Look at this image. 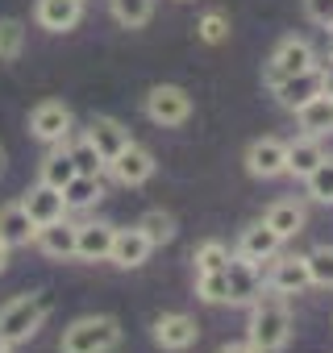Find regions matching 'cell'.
<instances>
[{"instance_id": "20", "label": "cell", "mask_w": 333, "mask_h": 353, "mask_svg": "<svg viewBox=\"0 0 333 353\" xmlns=\"http://www.w3.org/2000/svg\"><path fill=\"white\" fill-rule=\"evenodd\" d=\"M34 233H38V229H34V221L26 216L21 204H5V208H0V245H9V250L30 245Z\"/></svg>"}, {"instance_id": "18", "label": "cell", "mask_w": 333, "mask_h": 353, "mask_svg": "<svg viewBox=\"0 0 333 353\" xmlns=\"http://www.w3.org/2000/svg\"><path fill=\"white\" fill-rule=\"evenodd\" d=\"M79 17H84V5H79V0H38V26L50 30V34L75 30Z\"/></svg>"}, {"instance_id": "9", "label": "cell", "mask_w": 333, "mask_h": 353, "mask_svg": "<svg viewBox=\"0 0 333 353\" xmlns=\"http://www.w3.org/2000/svg\"><path fill=\"white\" fill-rule=\"evenodd\" d=\"M225 287H229V303H254L258 291H263V279H258V262L250 258H229L225 262Z\"/></svg>"}, {"instance_id": "37", "label": "cell", "mask_w": 333, "mask_h": 353, "mask_svg": "<svg viewBox=\"0 0 333 353\" xmlns=\"http://www.w3.org/2000/svg\"><path fill=\"white\" fill-rule=\"evenodd\" d=\"M9 266V245H0V270Z\"/></svg>"}, {"instance_id": "32", "label": "cell", "mask_w": 333, "mask_h": 353, "mask_svg": "<svg viewBox=\"0 0 333 353\" xmlns=\"http://www.w3.org/2000/svg\"><path fill=\"white\" fill-rule=\"evenodd\" d=\"M67 154H71V162H75L79 174H100V170H104V158H100V150H96L88 137H79Z\"/></svg>"}, {"instance_id": "5", "label": "cell", "mask_w": 333, "mask_h": 353, "mask_svg": "<svg viewBox=\"0 0 333 353\" xmlns=\"http://www.w3.org/2000/svg\"><path fill=\"white\" fill-rule=\"evenodd\" d=\"M325 92H329V75H325L321 67H308V71L287 75V79L275 83V96H279V104H283L287 112L304 108L308 100H316V96H325Z\"/></svg>"}, {"instance_id": "7", "label": "cell", "mask_w": 333, "mask_h": 353, "mask_svg": "<svg viewBox=\"0 0 333 353\" xmlns=\"http://www.w3.org/2000/svg\"><path fill=\"white\" fill-rule=\"evenodd\" d=\"M108 170H113V179L117 183H125V188H137V183H146L150 174H154V154L146 150V145H137V141H129L113 162H108Z\"/></svg>"}, {"instance_id": "31", "label": "cell", "mask_w": 333, "mask_h": 353, "mask_svg": "<svg viewBox=\"0 0 333 353\" xmlns=\"http://www.w3.org/2000/svg\"><path fill=\"white\" fill-rule=\"evenodd\" d=\"M196 295H200L204 303H229L225 270H200V279H196Z\"/></svg>"}, {"instance_id": "30", "label": "cell", "mask_w": 333, "mask_h": 353, "mask_svg": "<svg viewBox=\"0 0 333 353\" xmlns=\"http://www.w3.org/2000/svg\"><path fill=\"white\" fill-rule=\"evenodd\" d=\"M21 46H26V26L5 17V21H0V63H13L21 54Z\"/></svg>"}, {"instance_id": "14", "label": "cell", "mask_w": 333, "mask_h": 353, "mask_svg": "<svg viewBox=\"0 0 333 353\" xmlns=\"http://www.w3.org/2000/svg\"><path fill=\"white\" fill-rule=\"evenodd\" d=\"M150 241H146V233L142 229H117L113 233V250H108V262H117L121 270H133V266H142L146 258H150Z\"/></svg>"}, {"instance_id": "6", "label": "cell", "mask_w": 333, "mask_h": 353, "mask_svg": "<svg viewBox=\"0 0 333 353\" xmlns=\"http://www.w3.org/2000/svg\"><path fill=\"white\" fill-rule=\"evenodd\" d=\"M308 67H316V54H312V46L304 42V38H287L275 54H271V67H267V83L275 88L279 79H287V75H300V71H308Z\"/></svg>"}, {"instance_id": "19", "label": "cell", "mask_w": 333, "mask_h": 353, "mask_svg": "<svg viewBox=\"0 0 333 353\" xmlns=\"http://www.w3.org/2000/svg\"><path fill=\"white\" fill-rule=\"evenodd\" d=\"M325 162V145L321 137H300V141H287V174H296V179H308V174Z\"/></svg>"}, {"instance_id": "36", "label": "cell", "mask_w": 333, "mask_h": 353, "mask_svg": "<svg viewBox=\"0 0 333 353\" xmlns=\"http://www.w3.org/2000/svg\"><path fill=\"white\" fill-rule=\"evenodd\" d=\"M217 353H258V349H254L250 341H229V345H221Z\"/></svg>"}, {"instance_id": "21", "label": "cell", "mask_w": 333, "mask_h": 353, "mask_svg": "<svg viewBox=\"0 0 333 353\" xmlns=\"http://www.w3.org/2000/svg\"><path fill=\"white\" fill-rule=\"evenodd\" d=\"M296 121H300V129H304L308 137H325V133H333V88H329L325 96L308 100L304 108H296Z\"/></svg>"}, {"instance_id": "24", "label": "cell", "mask_w": 333, "mask_h": 353, "mask_svg": "<svg viewBox=\"0 0 333 353\" xmlns=\"http://www.w3.org/2000/svg\"><path fill=\"white\" fill-rule=\"evenodd\" d=\"M100 196H104L100 174H75V179L63 188V204H67V208H92Z\"/></svg>"}, {"instance_id": "22", "label": "cell", "mask_w": 333, "mask_h": 353, "mask_svg": "<svg viewBox=\"0 0 333 353\" xmlns=\"http://www.w3.org/2000/svg\"><path fill=\"white\" fill-rule=\"evenodd\" d=\"M38 245H42V254H50V258H75V225L71 221H50V225H42L38 233Z\"/></svg>"}, {"instance_id": "38", "label": "cell", "mask_w": 333, "mask_h": 353, "mask_svg": "<svg viewBox=\"0 0 333 353\" xmlns=\"http://www.w3.org/2000/svg\"><path fill=\"white\" fill-rule=\"evenodd\" d=\"M5 162H9V158H5V150H0V174H5Z\"/></svg>"}, {"instance_id": "23", "label": "cell", "mask_w": 333, "mask_h": 353, "mask_svg": "<svg viewBox=\"0 0 333 353\" xmlns=\"http://www.w3.org/2000/svg\"><path fill=\"white\" fill-rule=\"evenodd\" d=\"M263 221H267L283 241H287V237H296V233H304V208H300L296 200H279V204H271Z\"/></svg>"}, {"instance_id": "34", "label": "cell", "mask_w": 333, "mask_h": 353, "mask_svg": "<svg viewBox=\"0 0 333 353\" xmlns=\"http://www.w3.org/2000/svg\"><path fill=\"white\" fill-rule=\"evenodd\" d=\"M196 30H200V42L217 46V42H225V34H229V17H225V13H209Z\"/></svg>"}, {"instance_id": "2", "label": "cell", "mask_w": 333, "mask_h": 353, "mask_svg": "<svg viewBox=\"0 0 333 353\" xmlns=\"http://www.w3.org/2000/svg\"><path fill=\"white\" fill-rule=\"evenodd\" d=\"M292 336V312L283 299H254L250 312V345L258 353H279Z\"/></svg>"}, {"instance_id": "1", "label": "cell", "mask_w": 333, "mask_h": 353, "mask_svg": "<svg viewBox=\"0 0 333 353\" xmlns=\"http://www.w3.org/2000/svg\"><path fill=\"white\" fill-rule=\"evenodd\" d=\"M50 295L46 291H34V295H17L13 303H5L0 307V341L5 345H17V341H30L38 328H42V320L50 316Z\"/></svg>"}, {"instance_id": "3", "label": "cell", "mask_w": 333, "mask_h": 353, "mask_svg": "<svg viewBox=\"0 0 333 353\" xmlns=\"http://www.w3.org/2000/svg\"><path fill=\"white\" fill-rule=\"evenodd\" d=\"M121 341V324L113 316H84L63 332V353H108Z\"/></svg>"}, {"instance_id": "33", "label": "cell", "mask_w": 333, "mask_h": 353, "mask_svg": "<svg viewBox=\"0 0 333 353\" xmlns=\"http://www.w3.org/2000/svg\"><path fill=\"white\" fill-rule=\"evenodd\" d=\"M192 258H196V270H225V262H229V245H225V241H204Z\"/></svg>"}, {"instance_id": "27", "label": "cell", "mask_w": 333, "mask_h": 353, "mask_svg": "<svg viewBox=\"0 0 333 353\" xmlns=\"http://www.w3.org/2000/svg\"><path fill=\"white\" fill-rule=\"evenodd\" d=\"M75 174H79V170H75L71 154H63V150H59V154H50V158L42 162V183H46V188H59V192H63V188L75 179Z\"/></svg>"}, {"instance_id": "25", "label": "cell", "mask_w": 333, "mask_h": 353, "mask_svg": "<svg viewBox=\"0 0 333 353\" xmlns=\"http://www.w3.org/2000/svg\"><path fill=\"white\" fill-rule=\"evenodd\" d=\"M108 9H113L117 26H125V30H142V26L150 21V13H154V0H108Z\"/></svg>"}, {"instance_id": "10", "label": "cell", "mask_w": 333, "mask_h": 353, "mask_svg": "<svg viewBox=\"0 0 333 353\" xmlns=\"http://www.w3.org/2000/svg\"><path fill=\"white\" fill-rule=\"evenodd\" d=\"M246 166L258 179H275V174L287 170V141L279 137H258L250 150H246Z\"/></svg>"}, {"instance_id": "8", "label": "cell", "mask_w": 333, "mask_h": 353, "mask_svg": "<svg viewBox=\"0 0 333 353\" xmlns=\"http://www.w3.org/2000/svg\"><path fill=\"white\" fill-rule=\"evenodd\" d=\"M196 336H200V328H196V320L184 316V312H171V316H158V320H154V341H158V349L184 353V349L196 345Z\"/></svg>"}, {"instance_id": "16", "label": "cell", "mask_w": 333, "mask_h": 353, "mask_svg": "<svg viewBox=\"0 0 333 353\" xmlns=\"http://www.w3.org/2000/svg\"><path fill=\"white\" fill-rule=\"evenodd\" d=\"M113 225L96 221V225H75V258L84 262H104L108 250H113Z\"/></svg>"}, {"instance_id": "39", "label": "cell", "mask_w": 333, "mask_h": 353, "mask_svg": "<svg viewBox=\"0 0 333 353\" xmlns=\"http://www.w3.org/2000/svg\"><path fill=\"white\" fill-rule=\"evenodd\" d=\"M0 349H5V341H0Z\"/></svg>"}, {"instance_id": "4", "label": "cell", "mask_w": 333, "mask_h": 353, "mask_svg": "<svg viewBox=\"0 0 333 353\" xmlns=\"http://www.w3.org/2000/svg\"><path fill=\"white\" fill-rule=\"evenodd\" d=\"M146 117L154 125H162V129H175V125H184L192 117V96L184 88H175V83H158L146 96Z\"/></svg>"}, {"instance_id": "28", "label": "cell", "mask_w": 333, "mask_h": 353, "mask_svg": "<svg viewBox=\"0 0 333 353\" xmlns=\"http://www.w3.org/2000/svg\"><path fill=\"white\" fill-rule=\"evenodd\" d=\"M304 262L312 287H333V245H316L312 254H304Z\"/></svg>"}, {"instance_id": "26", "label": "cell", "mask_w": 333, "mask_h": 353, "mask_svg": "<svg viewBox=\"0 0 333 353\" xmlns=\"http://www.w3.org/2000/svg\"><path fill=\"white\" fill-rule=\"evenodd\" d=\"M137 229L146 233L150 245H166V241L175 237V216H171V212H162V208H154V212H146V216L137 221Z\"/></svg>"}, {"instance_id": "13", "label": "cell", "mask_w": 333, "mask_h": 353, "mask_svg": "<svg viewBox=\"0 0 333 353\" xmlns=\"http://www.w3.org/2000/svg\"><path fill=\"white\" fill-rule=\"evenodd\" d=\"M21 208H26V216L34 221V229L50 225V221H59V216L67 212V204H63V192H59V188H46V183L30 188V192H26V200H21Z\"/></svg>"}, {"instance_id": "12", "label": "cell", "mask_w": 333, "mask_h": 353, "mask_svg": "<svg viewBox=\"0 0 333 353\" xmlns=\"http://www.w3.org/2000/svg\"><path fill=\"white\" fill-rule=\"evenodd\" d=\"M96 150H100V158H104V166L133 141L129 137V129L121 125V121H113V117H92V125H88V133H84Z\"/></svg>"}, {"instance_id": "40", "label": "cell", "mask_w": 333, "mask_h": 353, "mask_svg": "<svg viewBox=\"0 0 333 353\" xmlns=\"http://www.w3.org/2000/svg\"><path fill=\"white\" fill-rule=\"evenodd\" d=\"M0 353H5V349H0Z\"/></svg>"}, {"instance_id": "35", "label": "cell", "mask_w": 333, "mask_h": 353, "mask_svg": "<svg viewBox=\"0 0 333 353\" xmlns=\"http://www.w3.org/2000/svg\"><path fill=\"white\" fill-rule=\"evenodd\" d=\"M304 13H308V21L333 30V0H304Z\"/></svg>"}, {"instance_id": "15", "label": "cell", "mask_w": 333, "mask_h": 353, "mask_svg": "<svg viewBox=\"0 0 333 353\" xmlns=\"http://www.w3.org/2000/svg\"><path fill=\"white\" fill-rule=\"evenodd\" d=\"M267 287L275 291V295H300L304 287H312V279H308V262L304 258H279L275 266H271V274H267Z\"/></svg>"}, {"instance_id": "29", "label": "cell", "mask_w": 333, "mask_h": 353, "mask_svg": "<svg viewBox=\"0 0 333 353\" xmlns=\"http://www.w3.org/2000/svg\"><path fill=\"white\" fill-rule=\"evenodd\" d=\"M308 200H316V204H333V158L325 154V162L308 174Z\"/></svg>"}, {"instance_id": "17", "label": "cell", "mask_w": 333, "mask_h": 353, "mask_svg": "<svg viewBox=\"0 0 333 353\" xmlns=\"http://www.w3.org/2000/svg\"><path fill=\"white\" fill-rule=\"evenodd\" d=\"M279 245H283V237H279L267 221H254V225L242 233L238 254H242V258H250V262H267V258H275V254H279Z\"/></svg>"}, {"instance_id": "11", "label": "cell", "mask_w": 333, "mask_h": 353, "mask_svg": "<svg viewBox=\"0 0 333 353\" xmlns=\"http://www.w3.org/2000/svg\"><path fill=\"white\" fill-rule=\"evenodd\" d=\"M30 129L38 141H63L71 133V108L59 104V100H46L30 112Z\"/></svg>"}]
</instances>
